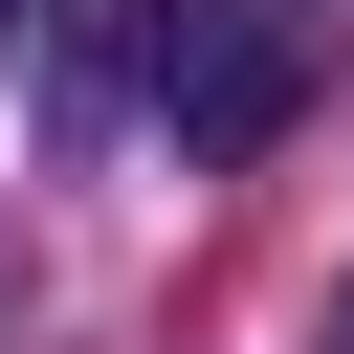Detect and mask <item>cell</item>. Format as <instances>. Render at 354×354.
Masks as SVG:
<instances>
[{"mask_svg":"<svg viewBox=\"0 0 354 354\" xmlns=\"http://www.w3.org/2000/svg\"><path fill=\"white\" fill-rule=\"evenodd\" d=\"M266 133H288V44H266V22H221V44L177 66V155H266Z\"/></svg>","mask_w":354,"mask_h":354,"instance_id":"cell-1","label":"cell"},{"mask_svg":"<svg viewBox=\"0 0 354 354\" xmlns=\"http://www.w3.org/2000/svg\"><path fill=\"white\" fill-rule=\"evenodd\" d=\"M133 44H177V0H66V111H111Z\"/></svg>","mask_w":354,"mask_h":354,"instance_id":"cell-2","label":"cell"}]
</instances>
